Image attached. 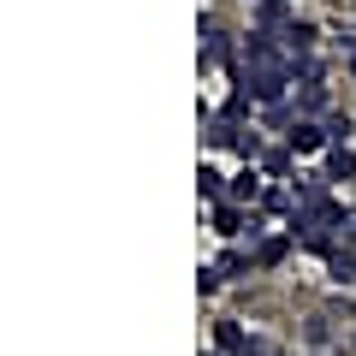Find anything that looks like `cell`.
I'll return each instance as SVG.
<instances>
[{
  "label": "cell",
  "instance_id": "6da1fadb",
  "mask_svg": "<svg viewBox=\"0 0 356 356\" xmlns=\"http://www.w3.org/2000/svg\"><path fill=\"white\" fill-rule=\"evenodd\" d=\"M327 143V125H309V119H297V131H291V154H309V149H321Z\"/></svg>",
  "mask_w": 356,
  "mask_h": 356
},
{
  "label": "cell",
  "instance_id": "7a4b0ae2",
  "mask_svg": "<svg viewBox=\"0 0 356 356\" xmlns=\"http://www.w3.org/2000/svg\"><path fill=\"white\" fill-rule=\"evenodd\" d=\"M327 178H356V154L344 149V143H332V149H327Z\"/></svg>",
  "mask_w": 356,
  "mask_h": 356
},
{
  "label": "cell",
  "instance_id": "3957f363",
  "mask_svg": "<svg viewBox=\"0 0 356 356\" xmlns=\"http://www.w3.org/2000/svg\"><path fill=\"white\" fill-rule=\"evenodd\" d=\"M220 350H250V339H243L238 321H220Z\"/></svg>",
  "mask_w": 356,
  "mask_h": 356
},
{
  "label": "cell",
  "instance_id": "277c9868",
  "mask_svg": "<svg viewBox=\"0 0 356 356\" xmlns=\"http://www.w3.org/2000/svg\"><path fill=\"white\" fill-rule=\"evenodd\" d=\"M332 280H339V285L356 280V255H350V250H332Z\"/></svg>",
  "mask_w": 356,
  "mask_h": 356
},
{
  "label": "cell",
  "instance_id": "5b68a950",
  "mask_svg": "<svg viewBox=\"0 0 356 356\" xmlns=\"http://www.w3.org/2000/svg\"><path fill=\"white\" fill-rule=\"evenodd\" d=\"M243 267H250V255H243V250H226V255L214 261V273H220V280H232V273H243Z\"/></svg>",
  "mask_w": 356,
  "mask_h": 356
},
{
  "label": "cell",
  "instance_id": "8992f818",
  "mask_svg": "<svg viewBox=\"0 0 356 356\" xmlns=\"http://www.w3.org/2000/svg\"><path fill=\"white\" fill-rule=\"evenodd\" d=\"M280 24H285V0H261V30H280Z\"/></svg>",
  "mask_w": 356,
  "mask_h": 356
},
{
  "label": "cell",
  "instance_id": "52a82bcc",
  "mask_svg": "<svg viewBox=\"0 0 356 356\" xmlns=\"http://www.w3.org/2000/svg\"><path fill=\"white\" fill-rule=\"evenodd\" d=\"M202 196H226V172L220 166H202Z\"/></svg>",
  "mask_w": 356,
  "mask_h": 356
},
{
  "label": "cell",
  "instance_id": "ba28073f",
  "mask_svg": "<svg viewBox=\"0 0 356 356\" xmlns=\"http://www.w3.org/2000/svg\"><path fill=\"white\" fill-rule=\"evenodd\" d=\"M255 261H261V267H273V261H285V238H267L261 250H255Z\"/></svg>",
  "mask_w": 356,
  "mask_h": 356
},
{
  "label": "cell",
  "instance_id": "9c48e42d",
  "mask_svg": "<svg viewBox=\"0 0 356 356\" xmlns=\"http://www.w3.org/2000/svg\"><path fill=\"white\" fill-rule=\"evenodd\" d=\"M232 196H238V202H243V196H261V184H255V172H243L238 184H232Z\"/></svg>",
  "mask_w": 356,
  "mask_h": 356
},
{
  "label": "cell",
  "instance_id": "30bf717a",
  "mask_svg": "<svg viewBox=\"0 0 356 356\" xmlns=\"http://www.w3.org/2000/svg\"><path fill=\"white\" fill-rule=\"evenodd\" d=\"M220 232H243V220H238V208H232V202H220Z\"/></svg>",
  "mask_w": 356,
  "mask_h": 356
},
{
  "label": "cell",
  "instance_id": "8fae6325",
  "mask_svg": "<svg viewBox=\"0 0 356 356\" xmlns=\"http://www.w3.org/2000/svg\"><path fill=\"white\" fill-rule=\"evenodd\" d=\"M344 131H350V119L332 113V119H327V143H344Z\"/></svg>",
  "mask_w": 356,
  "mask_h": 356
},
{
  "label": "cell",
  "instance_id": "7c38bea8",
  "mask_svg": "<svg viewBox=\"0 0 356 356\" xmlns=\"http://www.w3.org/2000/svg\"><path fill=\"white\" fill-rule=\"evenodd\" d=\"M350 77H356V54H350Z\"/></svg>",
  "mask_w": 356,
  "mask_h": 356
},
{
  "label": "cell",
  "instance_id": "4fadbf2b",
  "mask_svg": "<svg viewBox=\"0 0 356 356\" xmlns=\"http://www.w3.org/2000/svg\"><path fill=\"white\" fill-rule=\"evenodd\" d=\"M243 356H261V350H243Z\"/></svg>",
  "mask_w": 356,
  "mask_h": 356
}]
</instances>
